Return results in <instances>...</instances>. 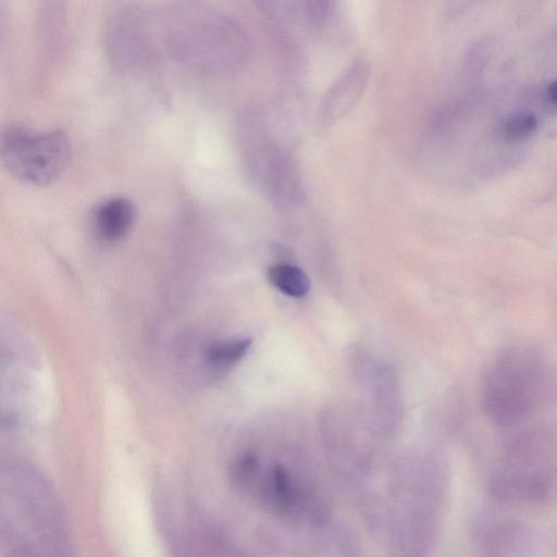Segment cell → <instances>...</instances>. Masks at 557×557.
<instances>
[{
	"mask_svg": "<svg viewBox=\"0 0 557 557\" xmlns=\"http://www.w3.org/2000/svg\"><path fill=\"white\" fill-rule=\"evenodd\" d=\"M174 557H245L219 532L203 523H194L175 537Z\"/></svg>",
	"mask_w": 557,
	"mask_h": 557,
	"instance_id": "obj_3",
	"label": "cell"
},
{
	"mask_svg": "<svg viewBox=\"0 0 557 557\" xmlns=\"http://www.w3.org/2000/svg\"><path fill=\"white\" fill-rule=\"evenodd\" d=\"M71 144L61 129L36 133L20 125L0 131V161L23 182L46 185L55 181L69 164Z\"/></svg>",
	"mask_w": 557,
	"mask_h": 557,
	"instance_id": "obj_2",
	"label": "cell"
},
{
	"mask_svg": "<svg viewBox=\"0 0 557 557\" xmlns=\"http://www.w3.org/2000/svg\"><path fill=\"white\" fill-rule=\"evenodd\" d=\"M537 120L532 112L512 114L504 125L505 137L509 140H522L530 137L536 129Z\"/></svg>",
	"mask_w": 557,
	"mask_h": 557,
	"instance_id": "obj_7",
	"label": "cell"
},
{
	"mask_svg": "<svg viewBox=\"0 0 557 557\" xmlns=\"http://www.w3.org/2000/svg\"><path fill=\"white\" fill-rule=\"evenodd\" d=\"M250 345V338L216 343L207 349L206 359L214 368H230L246 355Z\"/></svg>",
	"mask_w": 557,
	"mask_h": 557,
	"instance_id": "obj_6",
	"label": "cell"
},
{
	"mask_svg": "<svg viewBox=\"0 0 557 557\" xmlns=\"http://www.w3.org/2000/svg\"><path fill=\"white\" fill-rule=\"evenodd\" d=\"M231 480L242 494L283 520L306 522L320 517L310 486L284 465L262 468L258 456L246 453L234 461Z\"/></svg>",
	"mask_w": 557,
	"mask_h": 557,
	"instance_id": "obj_1",
	"label": "cell"
},
{
	"mask_svg": "<svg viewBox=\"0 0 557 557\" xmlns=\"http://www.w3.org/2000/svg\"><path fill=\"white\" fill-rule=\"evenodd\" d=\"M271 285L281 293L293 297H305L310 288V281L307 274L298 267L289 263H275L267 271Z\"/></svg>",
	"mask_w": 557,
	"mask_h": 557,
	"instance_id": "obj_5",
	"label": "cell"
},
{
	"mask_svg": "<svg viewBox=\"0 0 557 557\" xmlns=\"http://www.w3.org/2000/svg\"><path fill=\"white\" fill-rule=\"evenodd\" d=\"M548 101L554 106L556 100V84L552 82L546 88Z\"/></svg>",
	"mask_w": 557,
	"mask_h": 557,
	"instance_id": "obj_8",
	"label": "cell"
},
{
	"mask_svg": "<svg viewBox=\"0 0 557 557\" xmlns=\"http://www.w3.org/2000/svg\"><path fill=\"white\" fill-rule=\"evenodd\" d=\"M135 219V208L125 198H111L100 203L91 214V227L100 240L115 243L129 231Z\"/></svg>",
	"mask_w": 557,
	"mask_h": 557,
	"instance_id": "obj_4",
	"label": "cell"
}]
</instances>
